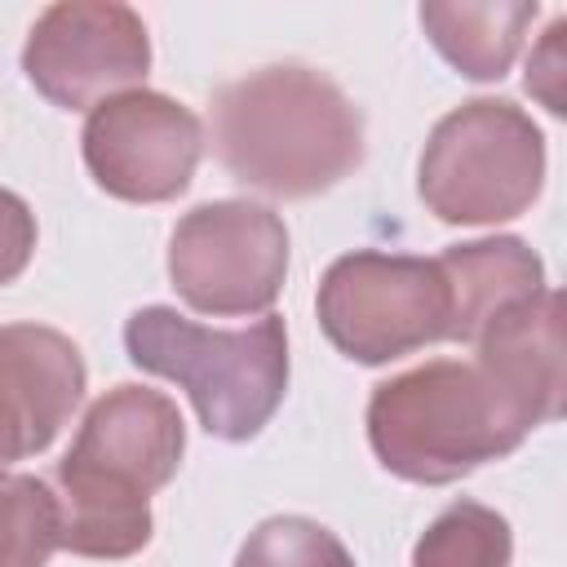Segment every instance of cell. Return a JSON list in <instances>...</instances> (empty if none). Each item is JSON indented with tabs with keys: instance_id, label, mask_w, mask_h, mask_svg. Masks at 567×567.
Segmentation results:
<instances>
[{
	"instance_id": "cell-1",
	"label": "cell",
	"mask_w": 567,
	"mask_h": 567,
	"mask_svg": "<svg viewBox=\"0 0 567 567\" xmlns=\"http://www.w3.org/2000/svg\"><path fill=\"white\" fill-rule=\"evenodd\" d=\"M186 421L151 385L106 390L58 461L62 549L80 558H128L151 540V496L177 474Z\"/></svg>"
},
{
	"instance_id": "cell-2",
	"label": "cell",
	"mask_w": 567,
	"mask_h": 567,
	"mask_svg": "<svg viewBox=\"0 0 567 567\" xmlns=\"http://www.w3.org/2000/svg\"><path fill=\"white\" fill-rule=\"evenodd\" d=\"M213 151L235 182L306 199L363 164V115L323 71L279 62L213 93Z\"/></svg>"
},
{
	"instance_id": "cell-3",
	"label": "cell",
	"mask_w": 567,
	"mask_h": 567,
	"mask_svg": "<svg viewBox=\"0 0 567 567\" xmlns=\"http://www.w3.org/2000/svg\"><path fill=\"white\" fill-rule=\"evenodd\" d=\"M523 439L527 430L470 359H430L381 381L368 399V443L408 483H456Z\"/></svg>"
},
{
	"instance_id": "cell-4",
	"label": "cell",
	"mask_w": 567,
	"mask_h": 567,
	"mask_svg": "<svg viewBox=\"0 0 567 567\" xmlns=\"http://www.w3.org/2000/svg\"><path fill=\"white\" fill-rule=\"evenodd\" d=\"M124 350L142 372L177 381L199 425L226 443L257 439L288 390V332L279 315L221 332L173 306H142L124 323Z\"/></svg>"
},
{
	"instance_id": "cell-5",
	"label": "cell",
	"mask_w": 567,
	"mask_h": 567,
	"mask_svg": "<svg viewBox=\"0 0 567 567\" xmlns=\"http://www.w3.org/2000/svg\"><path fill=\"white\" fill-rule=\"evenodd\" d=\"M545 186V137L509 97H474L447 111L416 168L425 208L447 226H496L532 208Z\"/></svg>"
},
{
	"instance_id": "cell-6",
	"label": "cell",
	"mask_w": 567,
	"mask_h": 567,
	"mask_svg": "<svg viewBox=\"0 0 567 567\" xmlns=\"http://www.w3.org/2000/svg\"><path fill=\"white\" fill-rule=\"evenodd\" d=\"M315 310L328 341L368 368L452 341V292L439 257L354 248L323 270Z\"/></svg>"
},
{
	"instance_id": "cell-7",
	"label": "cell",
	"mask_w": 567,
	"mask_h": 567,
	"mask_svg": "<svg viewBox=\"0 0 567 567\" xmlns=\"http://www.w3.org/2000/svg\"><path fill=\"white\" fill-rule=\"evenodd\" d=\"M288 275V226L252 199H213L190 208L168 239V279L177 297L213 319L270 315Z\"/></svg>"
},
{
	"instance_id": "cell-8",
	"label": "cell",
	"mask_w": 567,
	"mask_h": 567,
	"mask_svg": "<svg viewBox=\"0 0 567 567\" xmlns=\"http://www.w3.org/2000/svg\"><path fill=\"white\" fill-rule=\"evenodd\" d=\"M22 71L53 106L93 111L97 102L128 93L146 80L151 35L128 4L62 0L31 22L22 44Z\"/></svg>"
},
{
	"instance_id": "cell-9",
	"label": "cell",
	"mask_w": 567,
	"mask_h": 567,
	"mask_svg": "<svg viewBox=\"0 0 567 567\" xmlns=\"http://www.w3.org/2000/svg\"><path fill=\"white\" fill-rule=\"evenodd\" d=\"M80 142L93 182L128 204L177 199L204 155V128L195 111L155 89H128L97 102Z\"/></svg>"
},
{
	"instance_id": "cell-10",
	"label": "cell",
	"mask_w": 567,
	"mask_h": 567,
	"mask_svg": "<svg viewBox=\"0 0 567 567\" xmlns=\"http://www.w3.org/2000/svg\"><path fill=\"white\" fill-rule=\"evenodd\" d=\"M80 346L44 323L0 328V470L44 452L84 399Z\"/></svg>"
},
{
	"instance_id": "cell-11",
	"label": "cell",
	"mask_w": 567,
	"mask_h": 567,
	"mask_svg": "<svg viewBox=\"0 0 567 567\" xmlns=\"http://www.w3.org/2000/svg\"><path fill=\"white\" fill-rule=\"evenodd\" d=\"M470 363L527 434L554 421L563 412V297L540 288L536 297L501 310L474 337Z\"/></svg>"
},
{
	"instance_id": "cell-12",
	"label": "cell",
	"mask_w": 567,
	"mask_h": 567,
	"mask_svg": "<svg viewBox=\"0 0 567 567\" xmlns=\"http://www.w3.org/2000/svg\"><path fill=\"white\" fill-rule=\"evenodd\" d=\"M439 270L452 292V341H470V346L501 310L545 288V266L518 235L452 244L439 257Z\"/></svg>"
},
{
	"instance_id": "cell-13",
	"label": "cell",
	"mask_w": 567,
	"mask_h": 567,
	"mask_svg": "<svg viewBox=\"0 0 567 567\" xmlns=\"http://www.w3.org/2000/svg\"><path fill=\"white\" fill-rule=\"evenodd\" d=\"M536 22V4H421V27L434 49L465 80H501L527 27Z\"/></svg>"
},
{
	"instance_id": "cell-14",
	"label": "cell",
	"mask_w": 567,
	"mask_h": 567,
	"mask_svg": "<svg viewBox=\"0 0 567 567\" xmlns=\"http://www.w3.org/2000/svg\"><path fill=\"white\" fill-rule=\"evenodd\" d=\"M509 523L478 501H452L412 549V567H509Z\"/></svg>"
},
{
	"instance_id": "cell-15",
	"label": "cell",
	"mask_w": 567,
	"mask_h": 567,
	"mask_svg": "<svg viewBox=\"0 0 567 567\" xmlns=\"http://www.w3.org/2000/svg\"><path fill=\"white\" fill-rule=\"evenodd\" d=\"M62 549L58 492L35 474L0 470V567H44Z\"/></svg>"
},
{
	"instance_id": "cell-16",
	"label": "cell",
	"mask_w": 567,
	"mask_h": 567,
	"mask_svg": "<svg viewBox=\"0 0 567 567\" xmlns=\"http://www.w3.org/2000/svg\"><path fill=\"white\" fill-rule=\"evenodd\" d=\"M235 567H354L350 549L315 518L279 514L266 518L239 545Z\"/></svg>"
},
{
	"instance_id": "cell-17",
	"label": "cell",
	"mask_w": 567,
	"mask_h": 567,
	"mask_svg": "<svg viewBox=\"0 0 567 567\" xmlns=\"http://www.w3.org/2000/svg\"><path fill=\"white\" fill-rule=\"evenodd\" d=\"M35 252V213L22 195L0 186V288L13 284Z\"/></svg>"
}]
</instances>
